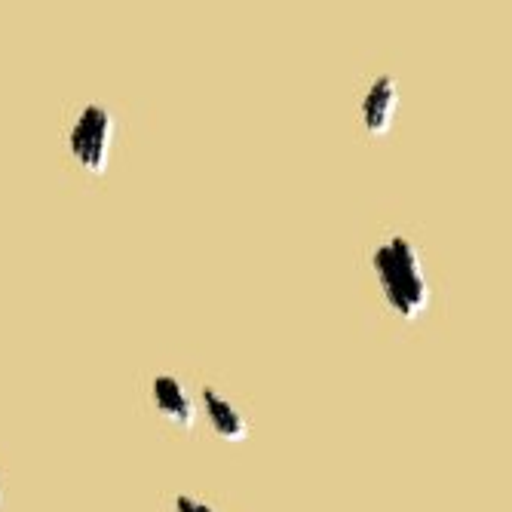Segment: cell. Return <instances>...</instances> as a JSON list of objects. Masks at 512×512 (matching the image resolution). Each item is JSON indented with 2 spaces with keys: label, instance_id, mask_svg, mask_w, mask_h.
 <instances>
[{
  "label": "cell",
  "instance_id": "obj_6",
  "mask_svg": "<svg viewBox=\"0 0 512 512\" xmlns=\"http://www.w3.org/2000/svg\"><path fill=\"white\" fill-rule=\"evenodd\" d=\"M175 512H215V509L200 503V500H194V497H188V494H178L175 497Z\"/></svg>",
  "mask_w": 512,
  "mask_h": 512
},
{
  "label": "cell",
  "instance_id": "obj_4",
  "mask_svg": "<svg viewBox=\"0 0 512 512\" xmlns=\"http://www.w3.org/2000/svg\"><path fill=\"white\" fill-rule=\"evenodd\" d=\"M203 405H206V414L212 421V430L224 439V442H243L246 433H249V424L243 411L230 402L227 396H221L215 387H203Z\"/></svg>",
  "mask_w": 512,
  "mask_h": 512
},
{
  "label": "cell",
  "instance_id": "obj_5",
  "mask_svg": "<svg viewBox=\"0 0 512 512\" xmlns=\"http://www.w3.org/2000/svg\"><path fill=\"white\" fill-rule=\"evenodd\" d=\"M154 405L163 417H169L178 427H194V399L188 390L181 387V381L169 371L154 378Z\"/></svg>",
  "mask_w": 512,
  "mask_h": 512
},
{
  "label": "cell",
  "instance_id": "obj_3",
  "mask_svg": "<svg viewBox=\"0 0 512 512\" xmlns=\"http://www.w3.org/2000/svg\"><path fill=\"white\" fill-rule=\"evenodd\" d=\"M396 108H399L396 80L390 74H381V77L371 80L362 102H359V117H362L365 132L368 135H387L390 123L396 117Z\"/></svg>",
  "mask_w": 512,
  "mask_h": 512
},
{
  "label": "cell",
  "instance_id": "obj_2",
  "mask_svg": "<svg viewBox=\"0 0 512 512\" xmlns=\"http://www.w3.org/2000/svg\"><path fill=\"white\" fill-rule=\"evenodd\" d=\"M111 142H114V114L99 102L86 105L68 132V151L77 160V166L92 175H102L108 169Z\"/></svg>",
  "mask_w": 512,
  "mask_h": 512
},
{
  "label": "cell",
  "instance_id": "obj_1",
  "mask_svg": "<svg viewBox=\"0 0 512 512\" xmlns=\"http://www.w3.org/2000/svg\"><path fill=\"white\" fill-rule=\"evenodd\" d=\"M371 267H375L384 301L402 319H414L427 310L430 283L424 276L421 252H417V246L408 237H393L381 243L375 255H371Z\"/></svg>",
  "mask_w": 512,
  "mask_h": 512
}]
</instances>
